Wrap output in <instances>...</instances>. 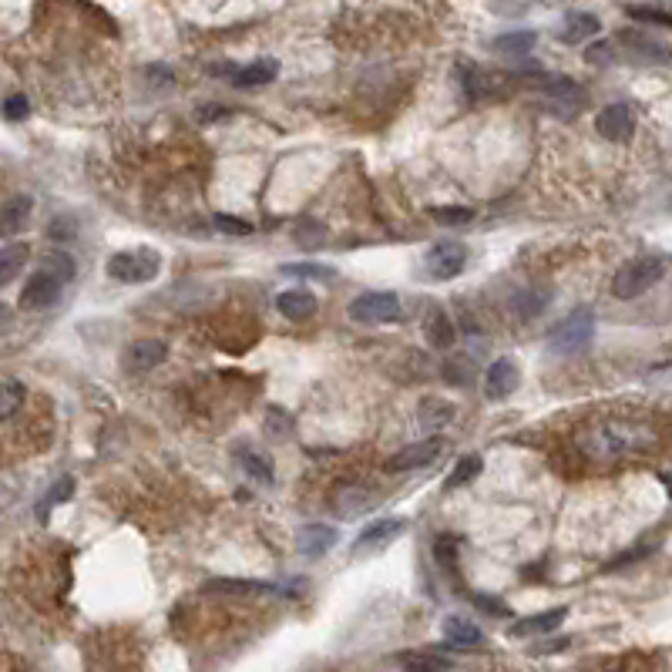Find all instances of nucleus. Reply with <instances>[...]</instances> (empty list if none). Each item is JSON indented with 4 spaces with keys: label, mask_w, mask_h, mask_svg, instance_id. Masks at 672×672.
Wrapping results in <instances>:
<instances>
[{
    "label": "nucleus",
    "mask_w": 672,
    "mask_h": 672,
    "mask_svg": "<svg viewBox=\"0 0 672 672\" xmlns=\"http://www.w3.org/2000/svg\"><path fill=\"white\" fill-rule=\"evenodd\" d=\"M659 444V434L652 420H642L632 414H612L589 420L585 427H578L575 448L592 457V461H622L636 454H649Z\"/></svg>",
    "instance_id": "obj_1"
},
{
    "label": "nucleus",
    "mask_w": 672,
    "mask_h": 672,
    "mask_svg": "<svg viewBox=\"0 0 672 672\" xmlns=\"http://www.w3.org/2000/svg\"><path fill=\"white\" fill-rule=\"evenodd\" d=\"M662 276H666V256L632 259V262H625L622 270L615 272L612 293L619 300H636V296H642V293H649V289L656 286Z\"/></svg>",
    "instance_id": "obj_2"
},
{
    "label": "nucleus",
    "mask_w": 672,
    "mask_h": 672,
    "mask_svg": "<svg viewBox=\"0 0 672 672\" xmlns=\"http://www.w3.org/2000/svg\"><path fill=\"white\" fill-rule=\"evenodd\" d=\"M595 336V309L578 306L565 320H559L548 330V347L555 353H578L592 343Z\"/></svg>",
    "instance_id": "obj_3"
},
{
    "label": "nucleus",
    "mask_w": 672,
    "mask_h": 672,
    "mask_svg": "<svg viewBox=\"0 0 672 672\" xmlns=\"http://www.w3.org/2000/svg\"><path fill=\"white\" fill-rule=\"evenodd\" d=\"M161 259L152 249H129V253H114L108 259V276L118 283H152L159 276Z\"/></svg>",
    "instance_id": "obj_4"
},
{
    "label": "nucleus",
    "mask_w": 672,
    "mask_h": 672,
    "mask_svg": "<svg viewBox=\"0 0 672 672\" xmlns=\"http://www.w3.org/2000/svg\"><path fill=\"white\" fill-rule=\"evenodd\" d=\"M347 313H350V320L367 323V326L397 323L401 320V300H397V293H360Z\"/></svg>",
    "instance_id": "obj_5"
},
{
    "label": "nucleus",
    "mask_w": 672,
    "mask_h": 672,
    "mask_svg": "<svg viewBox=\"0 0 672 672\" xmlns=\"http://www.w3.org/2000/svg\"><path fill=\"white\" fill-rule=\"evenodd\" d=\"M465 262H467V246L465 242H454V239L434 242L431 249H427V256H424L427 276L437 279V283L457 279V276L465 272Z\"/></svg>",
    "instance_id": "obj_6"
},
{
    "label": "nucleus",
    "mask_w": 672,
    "mask_h": 672,
    "mask_svg": "<svg viewBox=\"0 0 672 672\" xmlns=\"http://www.w3.org/2000/svg\"><path fill=\"white\" fill-rule=\"evenodd\" d=\"M595 129L606 142H629L632 131H636V114L629 105L615 101V105H606L602 112L595 114Z\"/></svg>",
    "instance_id": "obj_7"
},
{
    "label": "nucleus",
    "mask_w": 672,
    "mask_h": 672,
    "mask_svg": "<svg viewBox=\"0 0 672 672\" xmlns=\"http://www.w3.org/2000/svg\"><path fill=\"white\" fill-rule=\"evenodd\" d=\"M403 528H407L403 518H380V521H373V525H367V528L356 535L350 551L356 559H360V555H373V551H380V548H387V544L394 542Z\"/></svg>",
    "instance_id": "obj_8"
},
{
    "label": "nucleus",
    "mask_w": 672,
    "mask_h": 672,
    "mask_svg": "<svg viewBox=\"0 0 672 672\" xmlns=\"http://www.w3.org/2000/svg\"><path fill=\"white\" fill-rule=\"evenodd\" d=\"M441 450H444V437H427V441H420V444H407V448H401L387 461V471H417V467H427L437 461Z\"/></svg>",
    "instance_id": "obj_9"
},
{
    "label": "nucleus",
    "mask_w": 672,
    "mask_h": 672,
    "mask_svg": "<svg viewBox=\"0 0 672 672\" xmlns=\"http://www.w3.org/2000/svg\"><path fill=\"white\" fill-rule=\"evenodd\" d=\"M58 296H61V283L51 279L48 272H34L20 293V309H48L58 303Z\"/></svg>",
    "instance_id": "obj_10"
},
{
    "label": "nucleus",
    "mask_w": 672,
    "mask_h": 672,
    "mask_svg": "<svg viewBox=\"0 0 672 672\" xmlns=\"http://www.w3.org/2000/svg\"><path fill=\"white\" fill-rule=\"evenodd\" d=\"M565 615H568V608L565 606L548 608V612H538V615H525V619H518V622L508 629V636H512V639H531V636L555 632V629L565 622Z\"/></svg>",
    "instance_id": "obj_11"
},
{
    "label": "nucleus",
    "mask_w": 672,
    "mask_h": 672,
    "mask_svg": "<svg viewBox=\"0 0 672 672\" xmlns=\"http://www.w3.org/2000/svg\"><path fill=\"white\" fill-rule=\"evenodd\" d=\"M518 380H521V377H518V363L508 360V356H501V360H495V363L488 367V373H484V394H488L491 401H501V397L514 394Z\"/></svg>",
    "instance_id": "obj_12"
},
{
    "label": "nucleus",
    "mask_w": 672,
    "mask_h": 672,
    "mask_svg": "<svg viewBox=\"0 0 672 672\" xmlns=\"http://www.w3.org/2000/svg\"><path fill=\"white\" fill-rule=\"evenodd\" d=\"M34 212V199L31 195H14L7 199L4 208H0V239H14L24 232V225L31 223Z\"/></svg>",
    "instance_id": "obj_13"
},
{
    "label": "nucleus",
    "mask_w": 672,
    "mask_h": 672,
    "mask_svg": "<svg viewBox=\"0 0 672 672\" xmlns=\"http://www.w3.org/2000/svg\"><path fill=\"white\" fill-rule=\"evenodd\" d=\"M336 542H340V531L333 525H306L296 538V548L306 559H323L326 551H333Z\"/></svg>",
    "instance_id": "obj_14"
},
{
    "label": "nucleus",
    "mask_w": 672,
    "mask_h": 672,
    "mask_svg": "<svg viewBox=\"0 0 672 672\" xmlns=\"http://www.w3.org/2000/svg\"><path fill=\"white\" fill-rule=\"evenodd\" d=\"M165 356H168V347L161 343V340H138V343H131L129 353H125V367L131 373H138V370H155L159 363H165Z\"/></svg>",
    "instance_id": "obj_15"
},
{
    "label": "nucleus",
    "mask_w": 672,
    "mask_h": 672,
    "mask_svg": "<svg viewBox=\"0 0 672 672\" xmlns=\"http://www.w3.org/2000/svg\"><path fill=\"white\" fill-rule=\"evenodd\" d=\"M276 309L286 316V320H309L316 313V296L309 289H286L276 296Z\"/></svg>",
    "instance_id": "obj_16"
},
{
    "label": "nucleus",
    "mask_w": 672,
    "mask_h": 672,
    "mask_svg": "<svg viewBox=\"0 0 672 672\" xmlns=\"http://www.w3.org/2000/svg\"><path fill=\"white\" fill-rule=\"evenodd\" d=\"M544 95H548L551 105H565L561 114H575L578 108L585 105V88L568 78H551L544 84Z\"/></svg>",
    "instance_id": "obj_17"
},
{
    "label": "nucleus",
    "mask_w": 672,
    "mask_h": 672,
    "mask_svg": "<svg viewBox=\"0 0 672 672\" xmlns=\"http://www.w3.org/2000/svg\"><path fill=\"white\" fill-rule=\"evenodd\" d=\"M454 403L444 401V397H427V401H420L417 407V424L424 427V431H441V427H448L450 420H454Z\"/></svg>",
    "instance_id": "obj_18"
},
{
    "label": "nucleus",
    "mask_w": 672,
    "mask_h": 672,
    "mask_svg": "<svg viewBox=\"0 0 672 672\" xmlns=\"http://www.w3.org/2000/svg\"><path fill=\"white\" fill-rule=\"evenodd\" d=\"M373 501H377V495H373L370 488L347 484V488H340V495H336V512H340V518H356V514L370 512Z\"/></svg>",
    "instance_id": "obj_19"
},
{
    "label": "nucleus",
    "mask_w": 672,
    "mask_h": 672,
    "mask_svg": "<svg viewBox=\"0 0 672 672\" xmlns=\"http://www.w3.org/2000/svg\"><path fill=\"white\" fill-rule=\"evenodd\" d=\"M403 672H448L454 662L441 652H431V649H410V652H401L397 656Z\"/></svg>",
    "instance_id": "obj_20"
},
{
    "label": "nucleus",
    "mask_w": 672,
    "mask_h": 672,
    "mask_svg": "<svg viewBox=\"0 0 672 672\" xmlns=\"http://www.w3.org/2000/svg\"><path fill=\"white\" fill-rule=\"evenodd\" d=\"M27 259H31V246L27 242H7L4 249H0V286H7V283H14L20 270L27 266Z\"/></svg>",
    "instance_id": "obj_21"
},
{
    "label": "nucleus",
    "mask_w": 672,
    "mask_h": 672,
    "mask_svg": "<svg viewBox=\"0 0 672 672\" xmlns=\"http://www.w3.org/2000/svg\"><path fill=\"white\" fill-rule=\"evenodd\" d=\"M424 336H427V343L437 347V350H448V347H454V323L448 320V313H444L441 306H431V309H427Z\"/></svg>",
    "instance_id": "obj_22"
},
{
    "label": "nucleus",
    "mask_w": 672,
    "mask_h": 672,
    "mask_svg": "<svg viewBox=\"0 0 672 672\" xmlns=\"http://www.w3.org/2000/svg\"><path fill=\"white\" fill-rule=\"evenodd\" d=\"M444 639L450 645H465V649H474L484 642V632H481L478 625L471 622V619H461V615H450L448 622H444Z\"/></svg>",
    "instance_id": "obj_23"
},
{
    "label": "nucleus",
    "mask_w": 672,
    "mask_h": 672,
    "mask_svg": "<svg viewBox=\"0 0 672 672\" xmlns=\"http://www.w3.org/2000/svg\"><path fill=\"white\" fill-rule=\"evenodd\" d=\"M598 17L595 14H572L565 20V27L559 31V41L561 44H578V41H585V37H592L598 34Z\"/></svg>",
    "instance_id": "obj_24"
},
{
    "label": "nucleus",
    "mask_w": 672,
    "mask_h": 672,
    "mask_svg": "<svg viewBox=\"0 0 672 672\" xmlns=\"http://www.w3.org/2000/svg\"><path fill=\"white\" fill-rule=\"evenodd\" d=\"M276 74H279V61L262 58V61H253L249 67H242L239 74H236V84H239V88H259V84L276 81Z\"/></svg>",
    "instance_id": "obj_25"
},
{
    "label": "nucleus",
    "mask_w": 672,
    "mask_h": 672,
    "mask_svg": "<svg viewBox=\"0 0 672 672\" xmlns=\"http://www.w3.org/2000/svg\"><path fill=\"white\" fill-rule=\"evenodd\" d=\"M24 401H27V387L24 384H17V380L0 384V424L11 420V417L24 407Z\"/></svg>",
    "instance_id": "obj_26"
},
{
    "label": "nucleus",
    "mask_w": 672,
    "mask_h": 672,
    "mask_svg": "<svg viewBox=\"0 0 672 672\" xmlns=\"http://www.w3.org/2000/svg\"><path fill=\"white\" fill-rule=\"evenodd\" d=\"M535 41H538L535 31H508L495 37V51H501V54H528L535 48Z\"/></svg>",
    "instance_id": "obj_27"
},
{
    "label": "nucleus",
    "mask_w": 672,
    "mask_h": 672,
    "mask_svg": "<svg viewBox=\"0 0 672 672\" xmlns=\"http://www.w3.org/2000/svg\"><path fill=\"white\" fill-rule=\"evenodd\" d=\"M208 592H236V595H256V592H270V585H262V582H242V578H212L206 582Z\"/></svg>",
    "instance_id": "obj_28"
},
{
    "label": "nucleus",
    "mask_w": 672,
    "mask_h": 672,
    "mask_svg": "<svg viewBox=\"0 0 672 672\" xmlns=\"http://www.w3.org/2000/svg\"><path fill=\"white\" fill-rule=\"evenodd\" d=\"M41 272H48L51 279H58V283L65 286V283L74 279V272L78 270H74V259L67 256V253H48V256H44V270Z\"/></svg>",
    "instance_id": "obj_29"
},
{
    "label": "nucleus",
    "mask_w": 672,
    "mask_h": 672,
    "mask_svg": "<svg viewBox=\"0 0 672 672\" xmlns=\"http://www.w3.org/2000/svg\"><path fill=\"white\" fill-rule=\"evenodd\" d=\"M481 467H484V461H481L478 454H467V457H461V461L454 465V471H450L448 488H461V484H471V481L481 474Z\"/></svg>",
    "instance_id": "obj_30"
},
{
    "label": "nucleus",
    "mask_w": 672,
    "mask_h": 672,
    "mask_svg": "<svg viewBox=\"0 0 672 672\" xmlns=\"http://www.w3.org/2000/svg\"><path fill=\"white\" fill-rule=\"evenodd\" d=\"M431 219L437 225H467L474 219V208L467 206H441V208H431Z\"/></svg>",
    "instance_id": "obj_31"
},
{
    "label": "nucleus",
    "mask_w": 672,
    "mask_h": 672,
    "mask_svg": "<svg viewBox=\"0 0 672 672\" xmlns=\"http://www.w3.org/2000/svg\"><path fill=\"white\" fill-rule=\"evenodd\" d=\"M625 14L632 17V20H642V24H659V27H669L672 24V17L666 7H636V4H629Z\"/></svg>",
    "instance_id": "obj_32"
},
{
    "label": "nucleus",
    "mask_w": 672,
    "mask_h": 672,
    "mask_svg": "<svg viewBox=\"0 0 672 672\" xmlns=\"http://www.w3.org/2000/svg\"><path fill=\"white\" fill-rule=\"evenodd\" d=\"M619 41H622V44H632V48H639L642 54H656L659 61H666V48H662L659 41H652V37H645V34L625 31V34H619Z\"/></svg>",
    "instance_id": "obj_33"
},
{
    "label": "nucleus",
    "mask_w": 672,
    "mask_h": 672,
    "mask_svg": "<svg viewBox=\"0 0 672 672\" xmlns=\"http://www.w3.org/2000/svg\"><path fill=\"white\" fill-rule=\"evenodd\" d=\"M283 272H289V276H309V279H333L336 276L333 266H320V262H286Z\"/></svg>",
    "instance_id": "obj_34"
},
{
    "label": "nucleus",
    "mask_w": 672,
    "mask_h": 672,
    "mask_svg": "<svg viewBox=\"0 0 672 672\" xmlns=\"http://www.w3.org/2000/svg\"><path fill=\"white\" fill-rule=\"evenodd\" d=\"M242 471H246L253 481H259V484H272V481H276L272 467L266 465L259 454H246V457H242Z\"/></svg>",
    "instance_id": "obj_35"
},
{
    "label": "nucleus",
    "mask_w": 672,
    "mask_h": 672,
    "mask_svg": "<svg viewBox=\"0 0 672 672\" xmlns=\"http://www.w3.org/2000/svg\"><path fill=\"white\" fill-rule=\"evenodd\" d=\"M457 551H461V542H457L454 535H441V538L434 542V559L441 561L444 568H450V565L457 561Z\"/></svg>",
    "instance_id": "obj_36"
},
{
    "label": "nucleus",
    "mask_w": 672,
    "mask_h": 672,
    "mask_svg": "<svg viewBox=\"0 0 672 672\" xmlns=\"http://www.w3.org/2000/svg\"><path fill=\"white\" fill-rule=\"evenodd\" d=\"M612 58H615V51H612V44H608V41L589 44V51H585V61H589V65H595V67L612 65Z\"/></svg>",
    "instance_id": "obj_37"
},
{
    "label": "nucleus",
    "mask_w": 672,
    "mask_h": 672,
    "mask_svg": "<svg viewBox=\"0 0 672 672\" xmlns=\"http://www.w3.org/2000/svg\"><path fill=\"white\" fill-rule=\"evenodd\" d=\"M215 229H223V232H229V236H249L253 232V225L246 223V219H232V215H215Z\"/></svg>",
    "instance_id": "obj_38"
},
{
    "label": "nucleus",
    "mask_w": 672,
    "mask_h": 672,
    "mask_svg": "<svg viewBox=\"0 0 672 672\" xmlns=\"http://www.w3.org/2000/svg\"><path fill=\"white\" fill-rule=\"evenodd\" d=\"M31 114V105H27V98L24 95H14L4 101V118H11V121H20V118H27Z\"/></svg>",
    "instance_id": "obj_39"
},
{
    "label": "nucleus",
    "mask_w": 672,
    "mask_h": 672,
    "mask_svg": "<svg viewBox=\"0 0 672 672\" xmlns=\"http://www.w3.org/2000/svg\"><path fill=\"white\" fill-rule=\"evenodd\" d=\"M474 606H478L481 612H495V615H512V612H508V606H504V602H497V598H491V595H474Z\"/></svg>",
    "instance_id": "obj_40"
},
{
    "label": "nucleus",
    "mask_w": 672,
    "mask_h": 672,
    "mask_svg": "<svg viewBox=\"0 0 672 672\" xmlns=\"http://www.w3.org/2000/svg\"><path fill=\"white\" fill-rule=\"evenodd\" d=\"M223 108H206V112H199V118H202V121H208V118H223Z\"/></svg>",
    "instance_id": "obj_41"
},
{
    "label": "nucleus",
    "mask_w": 672,
    "mask_h": 672,
    "mask_svg": "<svg viewBox=\"0 0 672 672\" xmlns=\"http://www.w3.org/2000/svg\"><path fill=\"white\" fill-rule=\"evenodd\" d=\"M7 323H11V306H7V303H0V330H4Z\"/></svg>",
    "instance_id": "obj_42"
}]
</instances>
